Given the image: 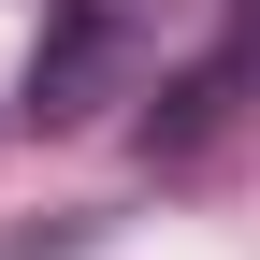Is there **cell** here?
<instances>
[{
    "label": "cell",
    "mask_w": 260,
    "mask_h": 260,
    "mask_svg": "<svg viewBox=\"0 0 260 260\" xmlns=\"http://www.w3.org/2000/svg\"><path fill=\"white\" fill-rule=\"evenodd\" d=\"M145 73V0H44V44H29V130H87L130 102Z\"/></svg>",
    "instance_id": "obj_1"
},
{
    "label": "cell",
    "mask_w": 260,
    "mask_h": 260,
    "mask_svg": "<svg viewBox=\"0 0 260 260\" xmlns=\"http://www.w3.org/2000/svg\"><path fill=\"white\" fill-rule=\"evenodd\" d=\"M246 87H260V44H246V29H232V44H217L203 73H174V102L145 116V145H159V159H174V174H188V159H203L217 130H232V102H246Z\"/></svg>",
    "instance_id": "obj_2"
},
{
    "label": "cell",
    "mask_w": 260,
    "mask_h": 260,
    "mask_svg": "<svg viewBox=\"0 0 260 260\" xmlns=\"http://www.w3.org/2000/svg\"><path fill=\"white\" fill-rule=\"evenodd\" d=\"M232 29H246V44H260V0H232Z\"/></svg>",
    "instance_id": "obj_3"
}]
</instances>
